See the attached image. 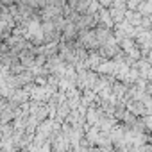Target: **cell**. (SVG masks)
Segmentation results:
<instances>
[{"label":"cell","instance_id":"cell-1","mask_svg":"<svg viewBox=\"0 0 152 152\" xmlns=\"http://www.w3.org/2000/svg\"><path fill=\"white\" fill-rule=\"evenodd\" d=\"M143 122H145L147 129H150V131H152V115H145V116H143Z\"/></svg>","mask_w":152,"mask_h":152}]
</instances>
